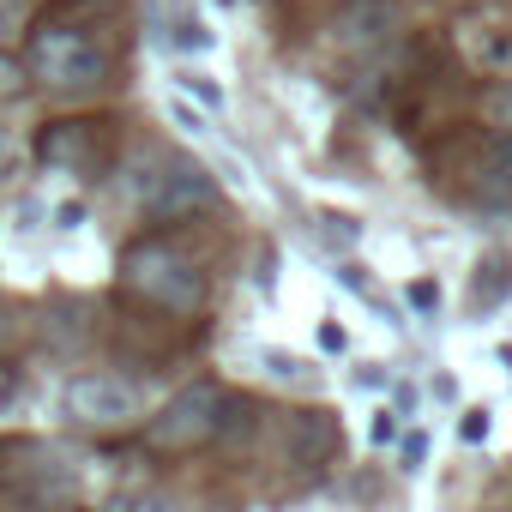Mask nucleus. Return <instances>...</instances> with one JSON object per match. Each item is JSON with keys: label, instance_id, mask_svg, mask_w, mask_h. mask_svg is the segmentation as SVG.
Segmentation results:
<instances>
[{"label": "nucleus", "instance_id": "f257e3e1", "mask_svg": "<svg viewBox=\"0 0 512 512\" xmlns=\"http://www.w3.org/2000/svg\"><path fill=\"white\" fill-rule=\"evenodd\" d=\"M25 73L61 97H79V91H97L103 73H109V55L79 31V25H61V19H43L25 43Z\"/></svg>", "mask_w": 512, "mask_h": 512}, {"label": "nucleus", "instance_id": "f03ea898", "mask_svg": "<svg viewBox=\"0 0 512 512\" xmlns=\"http://www.w3.org/2000/svg\"><path fill=\"white\" fill-rule=\"evenodd\" d=\"M121 278H127L133 296H145V302H157V308H169V314H193V308L205 302L199 266L187 260L181 247H169V241H139V247H127Z\"/></svg>", "mask_w": 512, "mask_h": 512}, {"label": "nucleus", "instance_id": "7ed1b4c3", "mask_svg": "<svg viewBox=\"0 0 512 512\" xmlns=\"http://www.w3.org/2000/svg\"><path fill=\"white\" fill-rule=\"evenodd\" d=\"M223 422H229L223 386H217V380H193V386H181V392L145 422V440H151L157 452H193V446H205L211 434H223Z\"/></svg>", "mask_w": 512, "mask_h": 512}, {"label": "nucleus", "instance_id": "20e7f679", "mask_svg": "<svg viewBox=\"0 0 512 512\" xmlns=\"http://www.w3.org/2000/svg\"><path fill=\"white\" fill-rule=\"evenodd\" d=\"M67 416L79 422V428H127V422H139V392L127 386V380H115V374H79V380H67Z\"/></svg>", "mask_w": 512, "mask_h": 512}, {"label": "nucleus", "instance_id": "39448f33", "mask_svg": "<svg viewBox=\"0 0 512 512\" xmlns=\"http://www.w3.org/2000/svg\"><path fill=\"white\" fill-rule=\"evenodd\" d=\"M139 199H145V211H157V217H187V211H211V205H217V181H211L199 163L169 157V163H157L151 181H139Z\"/></svg>", "mask_w": 512, "mask_h": 512}, {"label": "nucleus", "instance_id": "423d86ee", "mask_svg": "<svg viewBox=\"0 0 512 512\" xmlns=\"http://www.w3.org/2000/svg\"><path fill=\"white\" fill-rule=\"evenodd\" d=\"M398 31V0H344L332 13V43L338 49H380Z\"/></svg>", "mask_w": 512, "mask_h": 512}, {"label": "nucleus", "instance_id": "0eeeda50", "mask_svg": "<svg viewBox=\"0 0 512 512\" xmlns=\"http://www.w3.org/2000/svg\"><path fill=\"white\" fill-rule=\"evenodd\" d=\"M338 440H344V428H338L332 410H296L290 428H284V458L302 464V470H314V464H326L338 452Z\"/></svg>", "mask_w": 512, "mask_h": 512}, {"label": "nucleus", "instance_id": "6e6552de", "mask_svg": "<svg viewBox=\"0 0 512 512\" xmlns=\"http://www.w3.org/2000/svg\"><path fill=\"white\" fill-rule=\"evenodd\" d=\"M91 157V127L85 121H55L43 127V163L49 169H79Z\"/></svg>", "mask_w": 512, "mask_h": 512}, {"label": "nucleus", "instance_id": "1a4fd4ad", "mask_svg": "<svg viewBox=\"0 0 512 512\" xmlns=\"http://www.w3.org/2000/svg\"><path fill=\"white\" fill-rule=\"evenodd\" d=\"M458 49L476 67H488V73H506L512 67V31H500V25H464L458 31Z\"/></svg>", "mask_w": 512, "mask_h": 512}, {"label": "nucleus", "instance_id": "9d476101", "mask_svg": "<svg viewBox=\"0 0 512 512\" xmlns=\"http://www.w3.org/2000/svg\"><path fill=\"white\" fill-rule=\"evenodd\" d=\"M109 512H181V500L169 488H127L109 500Z\"/></svg>", "mask_w": 512, "mask_h": 512}, {"label": "nucleus", "instance_id": "9b49d317", "mask_svg": "<svg viewBox=\"0 0 512 512\" xmlns=\"http://www.w3.org/2000/svg\"><path fill=\"white\" fill-rule=\"evenodd\" d=\"M482 115H488V127H500L512 139V85H488L482 91Z\"/></svg>", "mask_w": 512, "mask_h": 512}, {"label": "nucleus", "instance_id": "f8f14e48", "mask_svg": "<svg viewBox=\"0 0 512 512\" xmlns=\"http://www.w3.org/2000/svg\"><path fill=\"white\" fill-rule=\"evenodd\" d=\"M25 91H31V73H25V61L0 55V103H19Z\"/></svg>", "mask_w": 512, "mask_h": 512}, {"label": "nucleus", "instance_id": "ddd939ff", "mask_svg": "<svg viewBox=\"0 0 512 512\" xmlns=\"http://www.w3.org/2000/svg\"><path fill=\"white\" fill-rule=\"evenodd\" d=\"M181 91H187V97H199L205 109H223V91L211 85V73H193V67H187V73H181Z\"/></svg>", "mask_w": 512, "mask_h": 512}, {"label": "nucleus", "instance_id": "4468645a", "mask_svg": "<svg viewBox=\"0 0 512 512\" xmlns=\"http://www.w3.org/2000/svg\"><path fill=\"white\" fill-rule=\"evenodd\" d=\"M488 163H494V187H500V193L512 199V139H506V133L494 139V151H488Z\"/></svg>", "mask_w": 512, "mask_h": 512}, {"label": "nucleus", "instance_id": "2eb2a0df", "mask_svg": "<svg viewBox=\"0 0 512 512\" xmlns=\"http://www.w3.org/2000/svg\"><path fill=\"white\" fill-rule=\"evenodd\" d=\"M410 308H416V314H434V308H440V284L416 278V284H410Z\"/></svg>", "mask_w": 512, "mask_h": 512}, {"label": "nucleus", "instance_id": "dca6fc26", "mask_svg": "<svg viewBox=\"0 0 512 512\" xmlns=\"http://www.w3.org/2000/svg\"><path fill=\"white\" fill-rule=\"evenodd\" d=\"M320 223H326V235H332V241H356V217H332V211H326Z\"/></svg>", "mask_w": 512, "mask_h": 512}, {"label": "nucleus", "instance_id": "f3484780", "mask_svg": "<svg viewBox=\"0 0 512 512\" xmlns=\"http://www.w3.org/2000/svg\"><path fill=\"white\" fill-rule=\"evenodd\" d=\"M181 43H187V49H211V31H205L199 19H187V25H181Z\"/></svg>", "mask_w": 512, "mask_h": 512}, {"label": "nucleus", "instance_id": "a211bd4d", "mask_svg": "<svg viewBox=\"0 0 512 512\" xmlns=\"http://www.w3.org/2000/svg\"><path fill=\"white\" fill-rule=\"evenodd\" d=\"M458 434H464V440H488V410H470Z\"/></svg>", "mask_w": 512, "mask_h": 512}, {"label": "nucleus", "instance_id": "6ab92c4d", "mask_svg": "<svg viewBox=\"0 0 512 512\" xmlns=\"http://www.w3.org/2000/svg\"><path fill=\"white\" fill-rule=\"evenodd\" d=\"M13 398H19V374H13V368H0V410H7Z\"/></svg>", "mask_w": 512, "mask_h": 512}, {"label": "nucleus", "instance_id": "aec40b11", "mask_svg": "<svg viewBox=\"0 0 512 512\" xmlns=\"http://www.w3.org/2000/svg\"><path fill=\"white\" fill-rule=\"evenodd\" d=\"M266 362H272V374H278V380H296V374H302V362H296V356H266Z\"/></svg>", "mask_w": 512, "mask_h": 512}, {"label": "nucleus", "instance_id": "412c9836", "mask_svg": "<svg viewBox=\"0 0 512 512\" xmlns=\"http://www.w3.org/2000/svg\"><path fill=\"white\" fill-rule=\"evenodd\" d=\"M175 121H181L187 133H199V127H205V115H199V109H187V103H175Z\"/></svg>", "mask_w": 512, "mask_h": 512}, {"label": "nucleus", "instance_id": "4be33fe9", "mask_svg": "<svg viewBox=\"0 0 512 512\" xmlns=\"http://www.w3.org/2000/svg\"><path fill=\"white\" fill-rule=\"evenodd\" d=\"M320 344H326V350H344L350 338H344V326H320Z\"/></svg>", "mask_w": 512, "mask_h": 512}, {"label": "nucleus", "instance_id": "5701e85b", "mask_svg": "<svg viewBox=\"0 0 512 512\" xmlns=\"http://www.w3.org/2000/svg\"><path fill=\"white\" fill-rule=\"evenodd\" d=\"M13 25H19V7H13V0H0V37H7Z\"/></svg>", "mask_w": 512, "mask_h": 512}, {"label": "nucleus", "instance_id": "b1692460", "mask_svg": "<svg viewBox=\"0 0 512 512\" xmlns=\"http://www.w3.org/2000/svg\"><path fill=\"white\" fill-rule=\"evenodd\" d=\"M374 440H380V446H386V440H398V422H392V416H380V422H374Z\"/></svg>", "mask_w": 512, "mask_h": 512}, {"label": "nucleus", "instance_id": "393cba45", "mask_svg": "<svg viewBox=\"0 0 512 512\" xmlns=\"http://www.w3.org/2000/svg\"><path fill=\"white\" fill-rule=\"evenodd\" d=\"M7 338H13V308L0 302V344H7Z\"/></svg>", "mask_w": 512, "mask_h": 512}, {"label": "nucleus", "instance_id": "a878e982", "mask_svg": "<svg viewBox=\"0 0 512 512\" xmlns=\"http://www.w3.org/2000/svg\"><path fill=\"white\" fill-rule=\"evenodd\" d=\"M61 512H79V506H61Z\"/></svg>", "mask_w": 512, "mask_h": 512}]
</instances>
